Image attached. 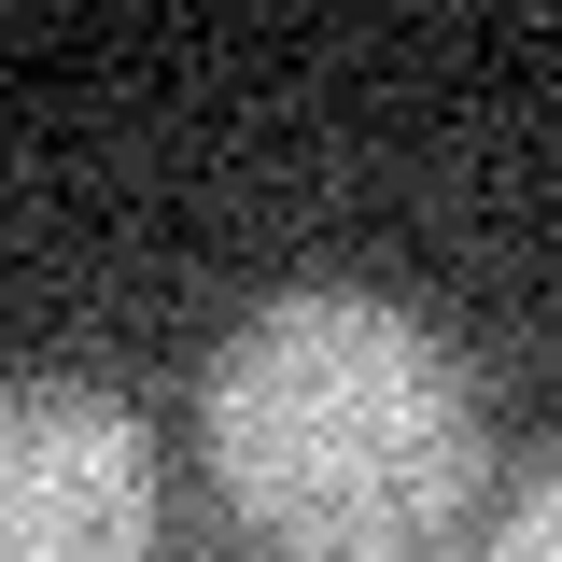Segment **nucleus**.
Listing matches in <instances>:
<instances>
[{"mask_svg": "<svg viewBox=\"0 0 562 562\" xmlns=\"http://www.w3.org/2000/svg\"><path fill=\"white\" fill-rule=\"evenodd\" d=\"M0 562H155V422L113 380H0Z\"/></svg>", "mask_w": 562, "mask_h": 562, "instance_id": "obj_2", "label": "nucleus"}, {"mask_svg": "<svg viewBox=\"0 0 562 562\" xmlns=\"http://www.w3.org/2000/svg\"><path fill=\"white\" fill-rule=\"evenodd\" d=\"M211 479L281 562H408L479 492V380L422 310L295 281L211 351Z\"/></svg>", "mask_w": 562, "mask_h": 562, "instance_id": "obj_1", "label": "nucleus"}, {"mask_svg": "<svg viewBox=\"0 0 562 562\" xmlns=\"http://www.w3.org/2000/svg\"><path fill=\"white\" fill-rule=\"evenodd\" d=\"M492 562H562V450L535 464V492L506 506V535H492Z\"/></svg>", "mask_w": 562, "mask_h": 562, "instance_id": "obj_3", "label": "nucleus"}]
</instances>
